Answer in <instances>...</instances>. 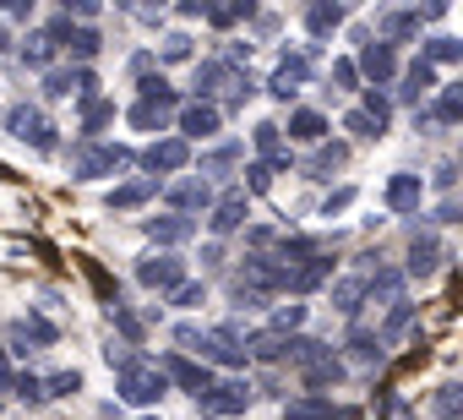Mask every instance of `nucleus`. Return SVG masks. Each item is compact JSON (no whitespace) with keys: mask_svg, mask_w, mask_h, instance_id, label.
Wrapping results in <instances>:
<instances>
[{"mask_svg":"<svg viewBox=\"0 0 463 420\" xmlns=\"http://www.w3.org/2000/svg\"><path fill=\"white\" fill-rule=\"evenodd\" d=\"M169 393V377H164V366H147V360H137L131 371H120V398L126 404H158Z\"/></svg>","mask_w":463,"mask_h":420,"instance_id":"f257e3e1","label":"nucleus"},{"mask_svg":"<svg viewBox=\"0 0 463 420\" xmlns=\"http://www.w3.org/2000/svg\"><path fill=\"white\" fill-rule=\"evenodd\" d=\"M387 120H392V104H387V93H365V104L360 110H349L344 115V126L360 137V142H376V137H387Z\"/></svg>","mask_w":463,"mask_h":420,"instance_id":"f03ea898","label":"nucleus"},{"mask_svg":"<svg viewBox=\"0 0 463 420\" xmlns=\"http://www.w3.org/2000/svg\"><path fill=\"white\" fill-rule=\"evenodd\" d=\"M196 409H202V415H213V420L246 415V409H251V387H246V382H213V387L196 398Z\"/></svg>","mask_w":463,"mask_h":420,"instance_id":"7ed1b4c3","label":"nucleus"},{"mask_svg":"<svg viewBox=\"0 0 463 420\" xmlns=\"http://www.w3.org/2000/svg\"><path fill=\"white\" fill-rule=\"evenodd\" d=\"M126 164V148H109V142H82L77 153H71V169L82 175V180H99V175H115Z\"/></svg>","mask_w":463,"mask_h":420,"instance_id":"20e7f679","label":"nucleus"},{"mask_svg":"<svg viewBox=\"0 0 463 420\" xmlns=\"http://www.w3.org/2000/svg\"><path fill=\"white\" fill-rule=\"evenodd\" d=\"M137 279H142L147 290H180V284H185V262L169 257V252H153V257L137 262Z\"/></svg>","mask_w":463,"mask_h":420,"instance_id":"39448f33","label":"nucleus"},{"mask_svg":"<svg viewBox=\"0 0 463 420\" xmlns=\"http://www.w3.org/2000/svg\"><path fill=\"white\" fill-rule=\"evenodd\" d=\"M196 355H207V360H218V366H246V355H251V349H246L235 333H229V328H207Z\"/></svg>","mask_w":463,"mask_h":420,"instance_id":"423d86ee","label":"nucleus"},{"mask_svg":"<svg viewBox=\"0 0 463 420\" xmlns=\"http://www.w3.org/2000/svg\"><path fill=\"white\" fill-rule=\"evenodd\" d=\"M360 72L382 88V82H392L398 77V50L387 44V39H376V44H360Z\"/></svg>","mask_w":463,"mask_h":420,"instance_id":"0eeeda50","label":"nucleus"},{"mask_svg":"<svg viewBox=\"0 0 463 420\" xmlns=\"http://www.w3.org/2000/svg\"><path fill=\"white\" fill-rule=\"evenodd\" d=\"M420 202H425V180L409 175V169H398L387 180V207H392V214H420Z\"/></svg>","mask_w":463,"mask_h":420,"instance_id":"6e6552de","label":"nucleus"},{"mask_svg":"<svg viewBox=\"0 0 463 420\" xmlns=\"http://www.w3.org/2000/svg\"><path fill=\"white\" fill-rule=\"evenodd\" d=\"M241 224H246V191H223V196L213 202L207 230H213V235H235Z\"/></svg>","mask_w":463,"mask_h":420,"instance_id":"1a4fd4ad","label":"nucleus"},{"mask_svg":"<svg viewBox=\"0 0 463 420\" xmlns=\"http://www.w3.org/2000/svg\"><path fill=\"white\" fill-rule=\"evenodd\" d=\"M6 126H12V137H23V142H33V148H55L50 120H44L39 110H28V104H17V110L6 115Z\"/></svg>","mask_w":463,"mask_h":420,"instance_id":"9d476101","label":"nucleus"},{"mask_svg":"<svg viewBox=\"0 0 463 420\" xmlns=\"http://www.w3.org/2000/svg\"><path fill=\"white\" fill-rule=\"evenodd\" d=\"M436 268H441V241H436V235H414L403 273H409V279H430Z\"/></svg>","mask_w":463,"mask_h":420,"instance_id":"9b49d317","label":"nucleus"},{"mask_svg":"<svg viewBox=\"0 0 463 420\" xmlns=\"http://www.w3.org/2000/svg\"><path fill=\"white\" fill-rule=\"evenodd\" d=\"M306 77H311V61H306V55H284L268 88H273V99H289V93H300V82H306Z\"/></svg>","mask_w":463,"mask_h":420,"instance_id":"f8f14e48","label":"nucleus"},{"mask_svg":"<svg viewBox=\"0 0 463 420\" xmlns=\"http://www.w3.org/2000/svg\"><path fill=\"white\" fill-rule=\"evenodd\" d=\"M164 377H169V382H180V387H191L196 398H202V393L213 387L207 366H196V360H185V355H169V360H164Z\"/></svg>","mask_w":463,"mask_h":420,"instance_id":"ddd939ff","label":"nucleus"},{"mask_svg":"<svg viewBox=\"0 0 463 420\" xmlns=\"http://www.w3.org/2000/svg\"><path fill=\"white\" fill-rule=\"evenodd\" d=\"M185 158H191L185 137H164V142H153V148L142 153V164H147V169H185Z\"/></svg>","mask_w":463,"mask_h":420,"instance_id":"4468645a","label":"nucleus"},{"mask_svg":"<svg viewBox=\"0 0 463 420\" xmlns=\"http://www.w3.org/2000/svg\"><path fill=\"white\" fill-rule=\"evenodd\" d=\"M300 377H306L311 387H333V382H344V360H338L333 349H317V355L300 366Z\"/></svg>","mask_w":463,"mask_h":420,"instance_id":"2eb2a0df","label":"nucleus"},{"mask_svg":"<svg viewBox=\"0 0 463 420\" xmlns=\"http://www.w3.org/2000/svg\"><path fill=\"white\" fill-rule=\"evenodd\" d=\"M430 88H436V66H430V61H414V66L403 72V88H398V99H403V104H420Z\"/></svg>","mask_w":463,"mask_h":420,"instance_id":"dca6fc26","label":"nucleus"},{"mask_svg":"<svg viewBox=\"0 0 463 420\" xmlns=\"http://www.w3.org/2000/svg\"><path fill=\"white\" fill-rule=\"evenodd\" d=\"M180 131L207 142V137L218 131V104H185V110H180Z\"/></svg>","mask_w":463,"mask_h":420,"instance_id":"f3484780","label":"nucleus"},{"mask_svg":"<svg viewBox=\"0 0 463 420\" xmlns=\"http://www.w3.org/2000/svg\"><path fill=\"white\" fill-rule=\"evenodd\" d=\"M284 420H333V398L327 393H300L284 404Z\"/></svg>","mask_w":463,"mask_h":420,"instance_id":"a211bd4d","label":"nucleus"},{"mask_svg":"<svg viewBox=\"0 0 463 420\" xmlns=\"http://www.w3.org/2000/svg\"><path fill=\"white\" fill-rule=\"evenodd\" d=\"M289 137L295 142H322L327 137V115L322 110H295L289 115Z\"/></svg>","mask_w":463,"mask_h":420,"instance_id":"6ab92c4d","label":"nucleus"},{"mask_svg":"<svg viewBox=\"0 0 463 420\" xmlns=\"http://www.w3.org/2000/svg\"><path fill=\"white\" fill-rule=\"evenodd\" d=\"M169 202H175V207H207V202H213V186L196 180V175H191V180H175V186H169Z\"/></svg>","mask_w":463,"mask_h":420,"instance_id":"aec40b11","label":"nucleus"},{"mask_svg":"<svg viewBox=\"0 0 463 420\" xmlns=\"http://www.w3.org/2000/svg\"><path fill=\"white\" fill-rule=\"evenodd\" d=\"M147 235H153L158 246H180V241H191V219H180V214H169V219H147Z\"/></svg>","mask_w":463,"mask_h":420,"instance_id":"412c9836","label":"nucleus"},{"mask_svg":"<svg viewBox=\"0 0 463 420\" xmlns=\"http://www.w3.org/2000/svg\"><path fill=\"white\" fill-rule=\"evenodd\" d=\"M365 295H371V279H344V284H333V306H338L344 317H354Z\"/></svg>","mask_w":463,"mask_h":420,"instance_id":"4be33fe9","label":"nucleus"},{"mask_svg":"<svg viewBox=\"0 0 463 420\" xmlns=\"http://www.w3.org/2000/svg\"><path fill=\"white\" fill-rule=\"evenodd\" d=\"M420 61H430V66L463 61V39H447V33H436V39H425V44H420Z\"/></svg>","mask_w":463,"mask_h":420,"instance_id":"5701e85b","label":"nucleus"},{"mask_svg":"<svg viewBox=\"0 0 463 420\" xmlns=\"http://www.w3.org/2000/svg\"><path fill=\"white\" fill-rule=\"evenodd\" d=\"M420 33V12H387L382 17V39L398 44V39H414Z\"/></svg>","mask_w":463,"mask_h":420,"instance_id":"b1692460","label":"nucleus"},{"mask_svg":"<svg viewBox=\"0 0 463 420\" xmlns=\"http://www.w3.org/2000/svg\"><path fill=\"white\" fill-rule=\"evenodd\" d=\"M349 355H354V366H382V339L365 333V328H354L349 333Z\"/></svg>","mask_w":463,"mask_h":420,"instance_id":"393cba45","label":"nucleus"},{"mask_svg":"<svg viewBox=\"0 0 463 420\" xmlns=\"http://www.w3.org/2000/svg\"><path fill=\"white\" fill-rule=\"evenodd\" d=\"M344 158H349V148H344V142H322V148H317V158H311V175H317V180H327L333 169H344Z\"/></svg>","mask_w":463,"mask_h":420,"instance_id":"a878e982","label":"nucleus"},{"mask_svg":"<svg viewBox=\"0 0 463 420\" xmlns=\"http://www.w3.org/2000/svg\"><path fill=\"white\" fill-rule=\"evenodd\" d=\"M327 273H333V262H327V257H311V262H300V268H295L289 290H300V295H306V290H317V284H322Z\"/></svg>","mask_w":463,"mask_h":420,"instance_id":"bb28decb","label":"nucleus"},{"mask_svg":"<svg viewBox=\"0 0 463 420\" xmlns=\"http://www.w3.org/2000/svg\"><path fill=\"white\" fill-rule=\"evenodd\" d=\"M436 120H447V126L463 120V82H452V88L436 93Z\"/></svg>","mask_w":463,"mask_h":420,"instance_id":"cd10ccee","label":"nucleus"},{"mask_svg":"<svg viewBox=\"0 0 463 420\" xmlns=\"http://www.w3.org/2000/svg\"><path fill=\"white\" fill-rule=\"evenodd\" d=\"M164 115H169V104H153V99H142V104L131 110V126H142V131H164Z\"/></svg>","mask_w":463,"mask_h":420,"instance_id":"c85d7f7f","label":"nucleus"},{"mask_svg":"<svg viewBox=\"0 0 463 420\" xmlns=\"http://www.w3.org/2000/svg\"><path fill=\"white\" fill-rule=\"evenodd\" d=\"M158 191V180H137V186H120V191H109V207H137V202H147Z\"/></svg>","mask_w":463,"mask_h":420,"instance_id":"c756f323","label":"nucleus"},{"mask_svg":"<svg viewBox=\"0 0 463 420\" xmlns=\"http://www.w3.org/2000/svg\"><path fill=\"white\" fill-rule=\"evenodd\" d=\"M109 120H115V104H109V99H93V104L82 110V131H88V137H93V131H104Z\"/></svg>","mask_w":463,"mask_h":420,"instance_id":"7c9ffc66","label":"nucleus"},{"mask_svg":"<svg viewBox=\"0 0 463 420\" xmlns=\"http://www.w3.org/2000/svg\"><path fill=\"white\" fill-rule=\"evenodd\" d=\"M338 23H344L338 6H311V12H306V28H311V33H333Z\"/></svg>","mask_w":463,"mask_h":420,"instance_id":"2f4dec72","label":"nucleus"},{"mask_svg":"<svg viewBox=\"0 0 463 420\" xmlns=\"http://www.w3.org/2000/svg\"><path fill=\"white\" fill-rule=\"evenodd\" d=\"M17 339H33V344H55V322H44V317H23V322H17Z\"/></svg>","mask_w":463,"mask_h":420,"instance_id":"473e14b6","label":"nucleus"},{"mask_svg":"<svg viewBox=\"0 0 463 420\" xmlns=\"http://www.w3.org/2000/svg\"><path fill=\"white\" fill-rule=\"evenodd\" d=\"M436 415H441V420H458V415H463V387H458V382L436 393Z\"/></svg>","mask_w":463,"mask_h":420,"instance_id":"72a5a7b5","label":"nucleus"},{"mask_svg":"<svg viewBox=\"0 0 463 420\" xmlns=\"http://www.w3.org/2000/svg\"><path fill=\"white\" fill-rule=\"evenodd\" d=\"M44 387H50V398H71V393H82V377L77 371H55Z\"/></svg>","mask_w":463,"mask_h":420,"instance_id":"f704fd0d","label":"nucleus"},{"mask_svg":"<svg viewBox=\"0 0 463 420\" xmlns=\"http://www.w3.org/2000/svg\"><path fill=\"white\" fill-rule=\"evenodd\" d=\"M300 322H306V306H300V301L273 311V333H289V328H300Z\"/></svg>","mask_w":463,"mask_h":420,"instance_id":"c9c22d12","label":"nucleus"},{"mask_svg":"<svg viewBox=\"0 0 463 420\" xmlns=\"http://www.w3.org/2000/svg\"><path fill=\"white\" fill-rule=\"evenodd\" d=\"M50 55H55L50 39H28V44H23V61H28V66H50Z\"/></svg>","mask_w":463,"mask_h":420,"instance_id":"e433bc0d","label":"nucleus"},{"mask_svg":"<svg viewBox=\"0 0 463 420\" xmlns=\"http://www.w3.org/2000/svg\"><path fill=\"white\" fill-rule=\"evenodd\" d=\"M17 398H23V404H44V398H50V387H44L39 377H17Z\"/></svg>","mask_w":463,"mask_h":420,"instance_id":"4c0bfd02","label":"nucleus"},{"mask_svg":"<svg viewBox=\"0 0 463 420\" xmlns=\"http://www.w3.org/2000/svg\"><path fill=\"white\" fill-rule=\"evenodd\" d=\"M235 158H241V148H235V142H223V148H213V153L202 158V169H229Z\"/></svg>","mask_w":463,"mask_h":420,"instance_id":"58836bf2","label":"nucleus"},{"mask_svg":"<svg viewBox=\"0 0 463 420\" xmlns=\"http://www.w3.org/2000/svg\"><path fill=\"white\" fill-rule=\"evenodd\" d=\"M66 50L88 61V55H99V33H93V28H82V33H71V44H66Z\"/></svg>","mask_w":463,"mask_h":420,"instance_id":"ea45409f","label":"nucleus"},{"mask_svg":"<svg viewBox=\"0 0 463 420\" xmlns=\"http://www.w3.org/2000/svg\"><path fill=\"white\" fill-rule=\"evenodd\" d=\"M158 55H164V61H185V55H191V39H185V33H169Z\"/></svg>","mask_w":463,"mask_h":420,"instance_id":"a19ab883","label":"nucleus"},{"mask_svg":"<svg viewBox=\"0 0 463 420\" xmlns=\"http://www.w3.org/2000/svg\"><path fill=\"white\" fill-rule=\"evenodd\" d=\"M202 301H207V290H202V284H191V279L175 290V306H185V311H191V306H202Z\"/></svg>","mask_w":463,"mask_h":420,"instance_id":"79ce46f5","label":"nucleus"},{"mask_svg":"<svg viewBox=\"0 0 463 420\" xmlns=\"http://www.w3.org/2000/svg\"><path fill=\"white\" fill-rule=\"evenodd\" d=\"M207 17H213L218 28H229V23H241V17H251V6H213Z\"/></svg>","mask_w":463,"mask_h":420,"instance_id":"37998d69","label":"nucleus"},{"mask_svg":"<svg viewBox=\"0 0 463 420\" xmlns=\"http://www.w3.org/2000/svg\"><path fill=\"white\" fill-rule=\"evenodd\" d=\"M333 82H338V88H354V82H360V61H338V66H333Z\"/></svg>","mask_w":463,"mask_h":420,"instance_id":"c03bdc74","label":"nucleus"},{"mask_svg":"<svg viewBox=\"0 0 463 420\" xmlns=\"http://www.w3.org/2000/svg\"><path fill=\"white\" fill-rule=\"evenodd\" d=\"M246 186H251V191H268V186H273V164H251V169H246Z\"/></svg>","mask_w":463,"mask_h":420,"instance_id":"a18cd8bd","label":"nucleus"},{"mask_svg":"<svg viewBox=\"0 0 463 420\" xmlns=\"http://www.w3.org/2000/svg\"><path fill=\"white\" fill-rule=\"evenodd\" d=\"M382 420H414V415H409V404H403L398 393H387V404H382Z\"/></svg>","mask_w":463,"mask_h":420,"instance_id":"49530a36","label":"nucleus"},{"mask_svg":"<svg viewBox=\"0 0 463 420\" xmlns=\"http://www.w3.org/2000/svg\"><path fill=\"white\" fill-rule=\"evenodd\" d=\"M12 382V366H6V355H0V387H6Z\"/></svg>","mask_w":463,"mask_h":420,"instance_id":"de8ad7c7","label":"nucleus"},{"mask_svg":"<svg viewBox=\"0 0 463 420\" xmlns=\"http://www.w3.org/2000/svg\"><path fill=\"white\" fill-rule=\"evenodd\" d=\"M147 420H153V415H147Z\"/></svg>","mask_w":463,"mask_h":420,"instance_id":"09e8293b","label":"nucleus"}]
</instances>
